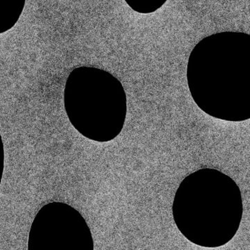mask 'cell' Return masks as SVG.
<instances>
[{"label": "cell", "instance_id": "1", "mask_svg": "<svg viewBox=\"0 0 250 250\" xmlns=\"http://www.w3.org/2000/svg\"><path fill=\"white\" fill-rule=\"evenodd\" d=\"M26 0H0V34L9 30L18 22Z\"/></svg>", "mask_w": 250, "mask_h": 250}]
</instances>
